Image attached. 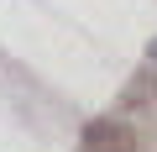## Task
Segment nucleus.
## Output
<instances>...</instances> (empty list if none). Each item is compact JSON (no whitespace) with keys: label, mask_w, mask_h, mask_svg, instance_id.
I'll return each mask as SVG.
<instances>
[{"label":"nucleus","mask_w":157,"mask_h":152,"mask_svg":"<svg viewBox=\"0 0 157 152\" xmlns=\"http://www.w3.org/2000/svg\"><path fill=\"white\" fill-rule=\"evenodd\" d=\"M84 142H89V152H136V136L121 121H94L84 131Z\"/></svg>","instance_id":"f257e3e1"},{"label":"nucleus","mask_w":157,"mask_h":152,"mask_svg":"<svg viewBox=\"0 0 157 152\" xmlns=\"http://www.w3.org/2000/svg\"><path fill=\"white\" fill-rule=\"evenodd\" d=\"M147 58H152V63H157V37H152V42H147Z\"/></svg>","instance_id":"f03ea898"}]
</instances>
